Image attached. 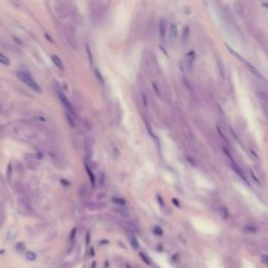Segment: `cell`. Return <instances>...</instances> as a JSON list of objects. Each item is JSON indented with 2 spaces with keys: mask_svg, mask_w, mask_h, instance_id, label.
I'll return each mask as SVG.
<instances>
[{
  "mask_svg": "<svg viewBox=\"0 0 268 268\" xmlns=\"http://www.w3.org/2000/svg\"><path fill=\"white\" fill-rule=\"evenodd\" d=\"M58 95H59V97H60L61 102H62V104L64 105V107L66 108V109H67V111H68V112H69L71 115H73V110H72V107H71L70 103L68 102L67 97H65V94L63 93V92L61 91V90H58Z\"/></svg>",
  "mask_w": 268,
  "mask_h": 268,
  "instance_id": "277c9868",
  "label": "cell"
},
{
  "mask_svg": "<svg viewBox=\"0 0 268 268\" xmlns=\"http://www.w3.org/2000/svg\"><path fill=\"white\" fill-rule=\"evenodd\" d=\"M0 63L4 66H10V59L4 54H2V52H0Z\"/></svg>",
  "mask_w": 268,
  "mask_h": 268,
  "instance_id": "9c48e42d",
  "label": "cell"
},
{
  "mask_svg": "<svg viewBox=\"0 0 268 268\" xmlns=\"http://www.w3.org/2000/svg\"><path fill=\"white\" fill-rule=\"evenodd\" d=\"M153 259L161 268H175L171 265V263L168 261V259L164 257V254H158V253H152Z\"/></svg>",
  "mask_w": 268,
  "mask_h": 268,
  "instance_id": "3957f363",
  "label": "cell"
},
{
  "mask_svg": "<svg viewBox=\"0 0 268 268\" xmlns=\"http://www.w3.org/2000/svg\"><path fill=\"white\" fill-rule=\"evenodd\" d=\"M52 61L54 62V64L57 66L58 68H60V69H63V64H62V62H61L60 58L58 57V56L52 55Z\"/></svg>",
  "mask_w": 268,
  "mask_h": 268,
  "instance_id": "ba28073f",
  "label": "cell"
},
{
  "mask_svg": "<svg viewBox=\"0 0 268 268\" xmlns=\"http://www.w3.org/2000/svg\"><path fill=\"white\" fill-rule=\"evenodd\" d=\"M86 48H87V54H88V56H89V60H90V62L92 63V57H91V52H90V49H89V46H88V45H86Z\"/></svg>",
  "mask_w": 268,
  "mask_h": 268,
  "instance_id": "7c38bea8",
  "label": "cell"
},
{
  "mask_svg": "<svg viewBox=\"0 0 268 268\" xmlns=\"http://www.w3.org/2000/svg\"><path fill=\"white\" fill-rule=\"evenodd\" d=\"M170 37H171V39L174 40L177 38V26L174 24V23H172L171 25H170Z\"/></svg>",
  "mask_w": 268,
  "mask_h": 268,
  "instance_id": "52a82bcc",
  "label": "cell"
},
{
  "mask_svg": "<svg viewBox=\"0 0 268 268\" xmlns=\"http://www.w3.org/2000/svg\"><path fill=\"white\" fill-rule=\"evenodd\" d=\"M208 268H222L221 264H220L219 260L217 258H211L208 261Z\"/></svg>",
  "mask_w": 268,
  "mask_h": 268,
  "instance_id": "8992f818",
  "label": "cell"
},
{
  "mask_svg": "<svg viewBox=\"0 0 268 268\" xmlns=\"http://www.w3.org/2000/svg\"><path fill=\"white\" fill-rule=\"evenodd\" d=\"M166 31H167V22L164 19L159 20V36L161 40H164L166 38Z\"/></svg>",
  "mask_w": 268,
  "mask_h": 268,
  "instance_id": "5b68a950",
  "label": "cell"
},
{
  "mask_svg": "<svg viewBox=\"0 0 268 268\" xmlns=\"http://www.w3.org/2000/svg\"><path fill=\"white\" fill-rule=\"evenodd\" d=\"M94 71H95V75H97V79H99V81H100V82H101V83H102V84H104V80H103V78H102V75H101V73L99 72V70H97V69H95Z\"/></svg>",
  "mask_w": 268,
  "mask_h": 268,
  "instance_id": "8fae6325",
  "label": "cell"
},
{
  "mask_svg": "<svg viewBox=\"0 0 268 268\" xmlns=\"http://www.w3.org/2000/svg\"><path fill=\"white\" fill-rule=\"evenodd\" d=\"M189 34H190V27L187 26L183 30V35H182V41H183V43H185V42L188 41V39H189Z\"/></svg>",
  "mask_w": 268,
  "mask_h": 268,
  "instance_id": "30bf717a",
  "label": "cell"
},
{
  "mask_svg": "<svg viewBox=\"0 0 268 268\" xmlns=\"http://www.w3.org/2000/svg\"><path fill=\"white\" fill-rule=\"evenodd\" d=\"M17 76L19 78V80H21V81L26 85V86H28L31 89H33L34 91L41 92V88H40V86L37 84V82L31 78L27 72H25V71H23V70H18Z\"/></svg>",
  "mask_w": 268,
  "mask_h": 268,
  "instance_id": "7a4b0ae2",
  "label": "cell"
},
{
  "mask_svg": "<svg viewBox=\"0 0 268 268\" xmlns=\"http://www.w3.org/2000/svg\"><path fill=\"white\" fill-rule=\"evenodd\" d=\"M192 224L198 232H201L208 235H214L218 233V226L211 220H206L203 218H193Z\"/></svg>",
  "mask_w": 268,
  "mask_h": 268,
  "instance_id": "6da1fadb",
  "label": "cell"
}]
</instances>
